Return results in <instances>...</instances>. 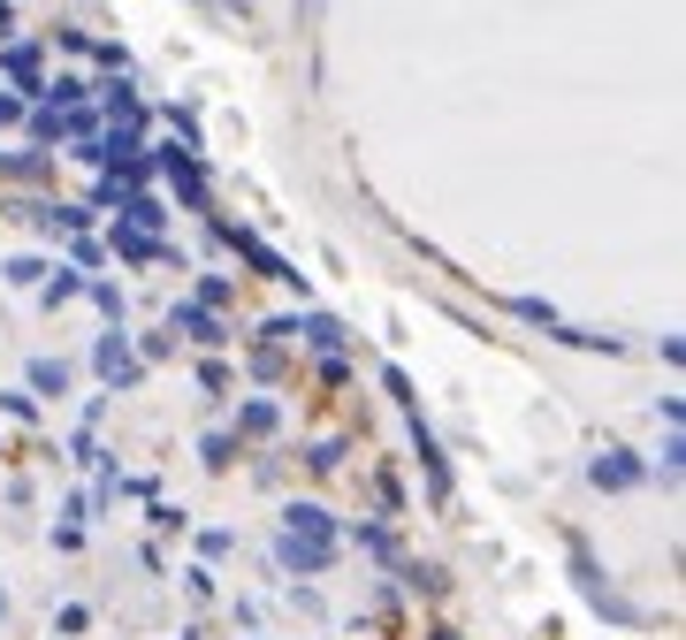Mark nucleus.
<instances>
[{
  "label": "nucleus",
  "instance_id": "nucleus-1",
  "mask_svg": "<svg viewBox=\"0 0 686 640\" xmlns=\"http://www.w3.org/2000/svg\"><path fill=\"white\" fill-rule=\"evenodd\" d=\"M595 480H610V488H626V480H633V466H626V458H618V450H610V458H603V466H595Z\"/></svg>",
  "mask_w": 686,
  "mask_h": 640
}]
</instances>
